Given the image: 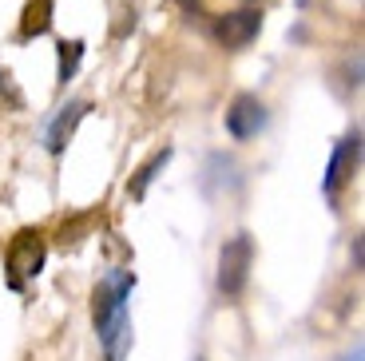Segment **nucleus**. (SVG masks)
I'll return each mask as SVG.
<instances>
[{
	"instance_id": "obj_1",
	"label": "nucleus",
	"mask_w": 365,
	"mask_h": 361,
	"mask_svg": "<svg viewBox=\"0 0 365 361\" xmlns=\"http://www.w3.org/2000/svg\"><path fill=\"white\" fill-rule=\"evenodd\" d=\"M135 286V274H108L91 294V322L108 361H123L131 350V317H128V298Z\"/></svg>"
},
{
	"instance_id": "obj_2",
	"label": "nucleus",
	"mask_w": 365,
	"mask_h": 361,
	"mask_svg": "<svg viewBox=\"0 0 365 361\" xmlns=\"http://www.w3.org/2000/svg\"><path fill=\"white\" fill-rule=\"evenodd\" d=\"M250 266H255V238L242 230V235L227 238L219 250V294L227 302H238L250 286Z\"/></svg>"
},
{
	"instance_id": "obj_3",
	"label": "nucleus",
	"mask_w": 365,
	"mask_h": 361,
	"mask_svg": "<svg viewBox=\"0 0 365 361\" xmlns=\"http://www.w3.org/2000/svg\"><path fill=\"white\" fill-rule=\"evenodd\" d=\"M40 270H44V235L28 226V230H20L9 243V250H4V274H9L12 290H20L28 278H36Z\"/></svg>"
},
{
	"instance_id": "obj_4",
	"label": "nucleus",
	"mask_w": 365,
	"mask_h": 361,
	"mask_svg": "<svg viewBox=\"0 0 365 361\" xmlns=\"http://www.w3.org/2000/svg\"><path fill=\"white\" fill-rule=\"evenodd\" d=\"M357 167H361V131L354 127V131L334 147V155H329V163H326V175H322V190H326L329 203L341 195V187L354 183Z\"/></svg>"
},
{
	"instance_id": "obj_5",
	"label": "nucleus",
	"mask_w": 365,
	"mask_h": 361,
	"mask_svg": "<svg viewBox=\"0 0 365 361\" xmlns=\"http://www.w3.org/2000/svg\"><path fill=\"white\" fill-rule=\"evenodd\" d=\"M258 32H262V12H258V9L222 12V16H215V24H210V36L219 40L222 48H230V52L255 44Z\"/></svg>"
},
{
	"instance_id": "obj_6",
	"label": "nucleus",
	"mask_w": 365,
	"mask_h": 361,
	"mask_svg": "<svg viewBox=\"0 0 365 361\" xmlns=\"http://www.w3.org/2000/svg\"><path fill=\"white\" fill-rule=\"evenodd\" d=\"M262 127H266V108H262V100H258V96H250V91L235 96V103L227 108V131H230V139L247 143V139H255Z\"/></svg>"
},
{
	"instance_id": "obj_7",
	"label": "nucleus",
	"mask_w": 365,
	"mask_h": 361,
	"mask_svg": "<svg viewBox=\"0 0 365 361\" xmlns=\"http://www.w3.org/2000/svg\"><path fill=\"white\" fill-rule=\"evenodd\" d=\"M88 100H72L68 108H60V116L52 119V127H48V151L52 155H64L68 139L76 136V127H80V119L88 116Z\"/></svg>"
},
{
	"instance_id": "obj_8",
	"label": "nucleus",
	"mask_w": 365,
	"mask_h": 361,
	"mask_svg": "<svg viewBox=\"0 0 365 361\" xmlns=\"http://www.w3.org/2000/svg\"><path fill=\"white\" fill-rule=\"evenodd\" d=\"M52 12H56V0H28L24 16H20V32L16 40H36L52 28Z\"/></svg>"
},
{
	"instance_id": "obj_9",
	"label": "nucleus",
	"mask_w": 365,
	"mask_h": 361,
	"mask_svg": "<svg viewBox=\"0 0 365 361\" xmlns=\"http://www.w3.org/2000/svg\"><path fill=\"white\" fill-rule=\"evenodd\" d=\"M171 155H175L171 147H163V151H155L151 159L143 163V167H139L135 175H131V183H128V195H131V199H143V195H147V187H151V183L159 179V171H163L167 163H171Z\"/></svg>"
},
{
	"instance_id": "obj_10",
	"label": "nucleus",
	"mask_w": 365,
	"mask_h": 361,
	"mask_svg": "<svg viewBox=\"0 0 365 361\" xmlns=\"http://www.w3.org/2000/svg\"><path fill=\"white\" fill-rule=\"evenodd\" d=\"M80 60H83V40H60V68H56V80L68 83L80 72Z\"/></svg>"
},
{
	"instance_id": "obj_11",
	"label": "nucleus",
	"mask_w": 365,
	"mask_h": 361,
	"mask_svg": "<svg viewBox=\"0 0 365 361\" xmlns=\"http://www.w3.org/2000/svg\"><path fill=\"white\" fill-rule=\"evenodd\" d=\"M0 91H9V96H12V103L20 108V91L12 88V76H9V72H0Z\"/></svg>"
},
{
	"instance_id": "obj_12",
	"label": "nucleus",
	"mask_w": 365,
	"mask_h": 361,
	"mask_svg": "<svg viewBox=\"0 0 365 361\" xmlns=\"http://www.w3.org/2000/svg\"><path fill=\"white\" fill-rule=\"evenodd\" d=\"M349 258H354V270H361V235L354 238V246H349Z\"/></svg>"
},
{
	"instance_id": "obj_13",
	"label": "nucleus",
	"mask_w": 365,
	"mask_h": 361,
	"mask_svg": "<svg viewBox=\"0 0 365 361\" xmlns=\"http://www.w3.org/2000/svg\"><path fill=\"white\" fill-rule=\"evenodd\" d=\"M341 361H365V353H361V345H354V350H349V353H346V357H341Z\"/></svg>"
},
{
	"instance_id": "obj_14",
	"label": "nucleus",
	"mask_w": 365,
	"mask_h": 361,
	"mask_svg": "<svg viewBox=\"0 0 365 361\" xmlns=\"http://www.w3.org/2000/svg\"><path fill=\"white\" fill-rule=\"evenodd\" d=\"M179 4H182L187 12H195V4H199V0H179Z\"/></svg>"
},
{
	"instance_id": "obj_15",
	"label": "nucleus",
	"mask_w": 365,
	"mask_h": 361,
	"mask_svg": "<svg viewBox=\"0 0 365 361\" xmlns=\"http://www.w3.org/2000/svg\"><path fill=\"white\" fill-rule=\"evenodd\" d=\"M195 361H202V357H195Z\"/></svg>"
}]
</instances>
